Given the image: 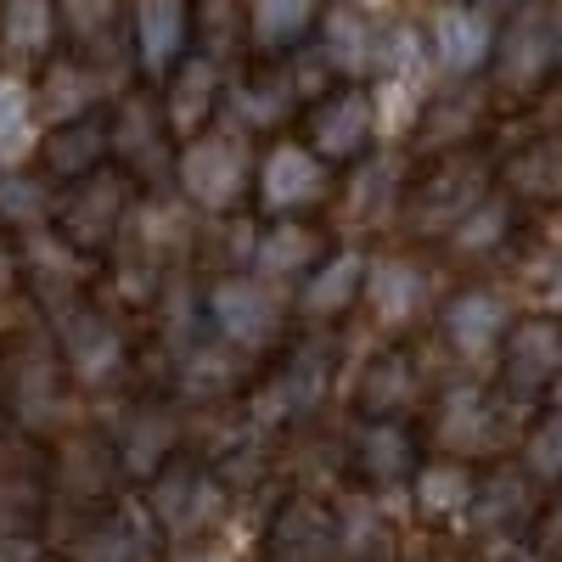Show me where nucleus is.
Returning <instances> with one entry per match:
<instances>
[{
    "instance_id": "33",
    "label": "nucleus",
    "mask_w": 562,
    "mask_h": 562,
    "mask_svg": "<svg viewBox=\"0 0 562 562\" xmlns=\"http://www.w3.org/2000/svg\"><path fill=\"white\" fill-rule=\"evenodd\" d=\"M473 490H479V467L456 456H422V467L411 473V501L428 524H467Z\"/></svg>"
},
{
    "instance_id": "1",
    "label": "nucleus",
    "mask_w": 562,
    "mask_h": 562,
    "mask_svg": "<svg viewBox=\"0 0 562 562\" xmlns=\"http://www.w3.org/2000/svg\"><path fill=\"white\" fill-rule=\"evenodd\" d=\"M490 97L506 108H529L562 79V12L546 0L518 7L490 45Z\"/></svg>"
},
{
    "instance_id": "2",
    "label": "nucleus",
    "mask_w": 562,
    "mask_h": 562,
    "mask_svg": "<svg viewBox=\"0 0 562 562\" xmlns=\"http://www.w3.org/2000/svg\"><path fill=\"white\" fill-rule=\"evenodd\" d=\"M495 192V158L479 147H450V153H434L405 186H400V220L416 237H445V231L473 214L484 198Z\"/></svg>"
},
{
    "instance_id": "9",
    "label": "nucleus",
    "mask_w": 562,
    "mask_h": 562,
    "mask_svg": "<svg viewBox=\"0 0 562 562\" xmlns=\"http://www.w3.org/2000/svg\"><path fill=\"white\" fill-rule=\"evenodd\" d=\"M52 344L63 355V371L68 383H85V389H108L130 371V333L119 326L113 310H102L90 293H79L74 304L52 310Z\"/></svg>"
},
{
    "instance_id": "3",
    "label": "nucleus",
    "mask_w": 562,
    "mask_h": 562,
    "mask_svg": "<svg viewBox=\"0 0 562 562\" xmlns=\"http://www.w3.org/2000/svg\"><path fill=\"white\" fill-rule=\"evenodd\" d=\"M333 371H338V338L333 333H304L281 344V360L265 371V378L248 389V416L259 428H281L293 416H310L326 389H333Z\"/></svg>"
},
{
    "instance_id": "4",
    "label": "nucleus",
    "mask_w": 562,
    "mask_h": 562,
    "mask_svg": "<svg viewBox=\"0 0 562 562\" xmlns=\"http://www.w3.org/2000/svg\"><path fill=\"white\" fill-rule=\"evenodd\" d=\"M0 411L18 422L23 439H45L68 411V371L52 333H23L0 360Z\"/></svg>"
},
{
    "instance_id": "6",
    "label": "nucleus",
    "mask_w": 562,
    "mask_h": 562,
    "mask_svg": "<svg viewBox=\"0 0 562 562\" xmlns=\"http://www.w3.org/2000/svg\"><path fill=\"white\" fill-rule=\"evenodd\" d=\"M524 411L501 400L495 389H479V383H456L439 394L434 405V422H428V439L439 445V456H456V461H490L501 456L506 445H518L524 434Z\"/></svg>"
},
{
    "instance_id": "7",
    "label": "nucleus",
    "mask_w": 562,
    "mask_h": 562,
    "mask_svg": "<svg viewBox=\"0 0 562 562\" xmlns=\"http://www.w3.org/2000/svg\"><path fill=\"white\" fill-rule=\"evenodd\" d=\"M495 394L512 405H562V315H518L495 349Z\"/></svg>"
},
{
    "instance_id": "21",
    "label": "nucleus",
    "mask_w": 562,
    "mask_h": 562,
    "mask_svg": "<svg viewBox=\"0 0 562 562\" xmlns=\"http://www.w3.org/2000/svg\"><path fill=\"white\" fill-rule=\"evenodd\" d=\"M164 535L147 506H102L74 540L68 562H158Z\"/></svg>"
},
{
    "instance_id": "38",
    "label": "nucleus",
    "mask_w": 562,
    "mask_h": 562,
    "mask_svg": "<svg viewBox=\"0 0 562 562\" xmlns=\"http://www.w3.org/2000/svg\"><path fill=\"white\" fill-rule=\"evenodd\" d=\"M192 52L231 68L248 52V7L243 0H192Z\"/></svg>"
},
{
    "instance_id": "25",
    "label": "nucleus",
    "mask_w": 562,
    "mask_h": 562,
    "mask_svg": "<svg viewBox=\"0 0 562 562\" xmlns=\"http://www.w3.org/2000/svg\"><path fill=\"white\" fill-rule=\"evenodd\" d=\"M428 45H434V63L450 79H473L490 68V45H495V23L490 12L467 7V0H445L428 23Z\"/></svg>"
},
{
    "instance_id": "27",
    "label": "nucleus",
    "mask_w": 562,
    "mask_h": 562,
    "mask_svg": "<svg viewBox=\"0 0 562 562\" xmlns=\"http://www.w3.org/2000/svg\"><path fill=\"white\" fill-rule=\"evenodd\" d=\"M360 304L378 315L389 333H400V326H411L422 310H428V270H422L416 259H405V254L366 259V293H360Z\"/></svg>"
},
{
    "instance_id": "34",
    "label": "nucleus",
    "mask_w": 562,
    "mask_h": 562,
    "mask_svg": "<svg viewBox=\"0 0 562 562\" xmlns=\"http://www.w3.org/2000/svg\"><path fill=\"white\" fill-rule=\"evenodd\" d=\"M338 551V512L321 501H288L270 524V562H326Z\"/></svg>"
},
{
    "instance_id": "32",
    "label": "nucleus",
    "mask_w": 562,
    "mask_h": 562,
    "mask_svg": "<svg viewBox=\"0 0 562 562\" xmlns=\"http://www.w3.org/2000/svg\"><path fill=\"white\" fill-rule=\"evenodd\" d=\"M518 225H524L518 198H512L506 186H495V192H490L473 214H461V220L445 231V248H450V259L484 265V259H495V254H506V248H512V237H518Z\"/></svg>"
},
{
    "instance_id": "39",
    "label": "nucleus",
    "mask_w": 562,
    "mask_h": 562,
    "mask_svg": "<svg viewBox=\"0 0 562 562\" xmlns=\"http://www.w3.org/2000/svg\"><path fill=\"white\" fill-rule=\"evenodd\" d=\"M52 501V484H45V467L29 461H0V535H29L40 524V506Z\"/></svg>"
},
{
    "instance_id": "16",
    "label": "nucleus",
    "mask_w": 562,
    "mask_h": 562,
    "mask_svg": "<svg viewBox=\"0 0 562 562\" xmlns=\"http://www.w3.org/2000/svg\"><path fill=\"white\" fill-rule=\"evenodd\" d=\"M220 113H225L231 130H243V135H270L288 119H299L304 102H299L288 57H254L237 79L225 74V108Z\"/></svg>"
},
{
    "instance_id": "47",
    "label": "nucleus",
    "mask_w": 562,
    "mask_h": 562,
    "mask_svg": "<svg viewBox=\"0 0 562 562\" xmlns=\"http://www.w3.org/2000/svg\"><path fill=\"white\" fill-rule=\"evenodd\" d=\"M349 562H394V557H349Z\"/></svg>"
},
{
    "instance_id": "35",
    "label": "nucleus",
    "mask_w": 562,
    "mask_h": 562,
    "mask_svg": "<svg viewBox=\"0 0 562 562\" xmlns=\"http://www.w3.org/2000/svg\"><path fill=\"white\" fill-rule=\"evenodd\" d=\"M180 434H186V422L175 416V405L164 400H147V405H135L130 422L119 428L113 450H119V467H135V473H158V467L180 450Z\"/></svg>"
},
{
    "instance_id": "13",
    "label": "nucleus",
    "mask_w": 562,
    "mask_h": 562,
    "mask_svg": "<svg viewBox=\"0 0 562 562\" xmlns=\"http://www.w3.org/2000/svg\"><path fill=\"white\" fill-rule=\"evenodd\" d=\"M254 209L265 220H304L310 209H321L333 198V169H326L304 140L276 135L270 147L254 158Z\"/></svg>"
},
{
    "instance_id": "26",
    "label": "nucleus",
    "mask_w": 562,
    "mask_h": 562,
    "mask_svg": "<svg viewBox=\"0 0 562 562\" xmlns=\"http://www.w3.org/2000/svg\"><path fill=\"white\" fill-rule=\"evenodd\" d=\"M34 113L45 124H68V119H90L102 113V68L79 57V52H57L52 63L40 68V85H34Z\"/></svg>"
},
{
    "instance_id": "5",
    "label": "nucleus",
    "mask_w": 562,
    "mask_h": 562,
    "mask_svg": "<svg viewBox=\"0 0 562 562\" xmlns=\"http://www.w3.org/2000/svg\"><path fill=\"white\" fill-rule=\"evenodd\" d=\"M254 186V153L248 135L231 124H209L192 140L175 147V192L203 209V214H231Z\"/></svg>"
},
{
    "instance_id": "31",
    "label": "nucleus",
    "mask_w": 562,
    "mask_h": 562,
    "mask_svg": "<svg viewBox=\"0 0 562 562\" xmlns=\"http://www.w3.org/2000/svg\"><path fill=\"white\" fill-rule=\"evenodd\" d=\"M326 254H333V243H326V231L310 225V220H276L270 231H259V243L248 248L259 281H304Z\"/></svg>"
},
{
    "instance_id": "45",
    "label": "nucleus",
    "mask_w": 562,
    "mask_h": 562,
    "mask_svg": "<svg viewBox=\"0 0 562 562\" xmlns=\"http://www.w3.org/2000/svg\"><path fill=\"white\" fill-rule=\"evenodd\" d=\"M540 562H562V490L551 501V512H540Z\"/></svg>"
},
{
    "instance_id": "41",
    "label": "nucleus",
    "mask_w": 562,
    "mask_h": 562,
    "mask_svg": "<svg viewBox=\"0 0 562 562\" xmlns=\"http://www.w3.org/2000/svg\"><path fill=\"white\" fill-rule=\"evenodd\" d=\"M479 130H484V97H473V90H450V97L428 102V113H422V147L428 153L473 147Z\"/></svg>"
},
{
    "instance_id": "24",
    "label": "nucleus",
    "mask_w": 562,
    "mask_h": 562,
    "mask_svg": "<svg viewBox=\"0 0 562 562\" xmlns=\"http://www.w3.org/2000/svg\"><path fill=\"white\" fill-rule=\"evenodd\" d=\"M113 479H119V450H113V439H97V434H68L57 445V456L45 461V484L79 506L108 501Z\"/></svg>"
},
{
    "instance_id": "12",
    "label": "nucleus",
    "mask_w": 562,
    "mask_h": 562,
    "mask_svg": "<svg viewBox=\"0 0 562 562\" xmlns=\"http://www.w3.org/2000/svg\"><path fill=\"white\" fill-rule=\"evenodd\" d=\"M299 140L326 169H349L378 147V102L366 85H333L299 113Z\"/></svg>"
},
{
    "instance_id": "11",
    "label": "nucleus",
    "mask_w": 562,
    "mask_h": 562,
    "mask_svg": "<svg viewBox=\"0 0 562 562\" xmlns=\"http://www.w3.org/2000/svg\"><path fill=\"white\" fill-rule=\"evenodd\" d=\"M225 506H231V490L225 479L214 473V467L203 456H186L175 450L158 473H153V490H147V512H153V524L158 535H203L225 518Z\"/></svg>"
},
{
    "instance_id": "28",
    "label": "nucleus",
    "mask_w": 562,
    "mask_h": 562,
    "mask_svg": "<svg viewBox=\"0 0 562 562\" xmlns=\"http://www.w3.org/2000/svg\"><path fill=\"white\" fill-rule=\"evenodd\" d=\"M102 164H113L108 113L52 124V130H45V140H40V175L52 180V186H74V180H85V175H97Z\"/></svg>"
},
{
    "instance_id": "10",
    "label": "nucleus",
    "mask_w": 562,
    "mask_h": 562,
    "mask_svg": "<svg viewBox=\"0 0 562 562\" xmlns=\"http://www.w3.org/2000/svg\"><path fill=\"white\" fill-rule=\"evenodd\" d=\"M203 326L214 333V344H225L231 355H265L288 333V310H281L276 288L248 270L209 281L203 293Z\"/></svg>"
},
{
    "instance_id": "42",
    "label": "nucleus",
    "mask_w": 562,
    "mask_h": 562,
    "mask_svg": "<svg viewBox=\"0 0 562 562\" xmlns=\"http://www.w3.org/2000/svg\"><path fill=\"white\" fill-rule=\"evenodd\" d=\"M518 467L535 490H562V405H546L518 434Z\"/></svg>"
},
{
    "instance_id": "15",
    "label": "nucleus",
    "mask_w": 562,
    "mask_h": 562,
    "mask_svg": "<svg viewBox=\"0 0 562 562\" xmlns=\"http://www.w3.org/2000/svg\"><path fill=\"white\" fill-rule=\"evenodd\" d=\"M546 490L529 484V473L518 461H501V467H479V490H473V506H467V524L484 540H501V546H518L524 535L540 529V501Z\"/></svg>"
},
{
    "instance_id": "30",
    "label": "nucleus",
    "mask_w": 562,
    "mask_h": 562,
    "mask_svg": "<svg viewBox=\"0 0 562 562\" xmlns=\"http://www.w3.org/2000/svg\"><path fill=\"white\" fill-rule=\"evenodd\" d=\"M360 293H366V254L360 248H333L299 281V315L333 326L360 304Z\"/></svg>"
},
{
    "instance_id": "40",
    "label": "nucleus",
    "mask_w": 562,
    "mask_h": 562,
    "mask_svg": "<svg viewBox=\"0 0 562 562\" xmlns=\"http://www.w3.org/2000/svg\"><path fill=\"white\" fill-rule=\"evenodd\" d=\"M63 40H74L79 57H108L124 34V0H57Z\"/></svg>"
},
{
    "instance_id": "19",
    "label": "nucleus",
    "mask_w": 562,
    "mask_h": 562,
    "mask_svg": "<svg viewBox=\"0 0 562 562\" xmlns=\"http://www.w3.org/2000/svg\"><path fill=\"white\" fill-rule=\"evenodd\" d=\"M310 45L321 52V63L333 68L338 85H366V74H378V52H383V23H371V12L360 0H333L321 18Z\"/></svg>"
},
{
    "instance_id": "18",
    "label": "nucleus",
    "mask_w": 562,
    "mask_h": 562,
    "mask_svg": "<svg viewBox=\"0 0 562 562\" xmlns=\"http://www.w3.org/2000/svg\"><path fill=\"white\" fill-rule=\"evenodd\" d=\"M124 29L135 74L147 85H164L169 68L192 52V0H130Z\"/></svg>"
},
{
    "instance_id": "23",
    "label": "nucleus",
    "mask_w": 562,
    "mask_h": 562,
    "mask_svg": "<svg viewBox=\"0 0 562 562\" xmlns=\"http://www.w3.org/2000/svg\"><path fill=\"white\" fill-rule=\"evenodd\" d=\"M422 400V366H416V349L411 344H383L360 366L355 378V416L371 422V416H411V405Z\"/></svg>"
},
{
    "instance_id": "43",
    "label": "nucleus",
    "mask_w": 562,
    "mask_h": 562,
    "mask_svg": "<svg viewBox=\"0 0 562 562\" xmlns=\"http://www.w3.org/2000/svg\"><path fill=\"white\" fill-rule=\"evenodd\" d=\"M180 394H192V400H220L231 394L243 378H237V355H231L225 344H186L180 349Z\"/></svg>"
},
{
    "instance_id": "29",
    "label": "nucleus",
    "mask_w": 562,
    "mask_h": 562,
    "mask_svg": "<svg viewBox=\"0 0 562 562\" xmlns=\"http://www.w3.org/2000/svg\"><path fill=\"white\" fill-rule=\"evenodd\" d=\"M57 52H63L57 0H0V63L45 68Z\"/></svg>"
},
{
    "instance_id": "20",
    "label": "nucleus",
    "mask_w": 562,
    "mask_h": 562,
    "mask_svg": "<svg viewBox=\"0 0 562 562\" xmlns=\"http://www.w3.org/2000/svg\"><path fill=\"white\" fill-rule=\"evenodd\" d=\"M158 108H164V124H169L175 140H192L198 130L220 124V108H225V68L209 63V57H198V52H186V57L169 68L164 90H158Z\"/></svg>"
},
{
    "instance_id": "44",
    "label": "nucleus",
    "mask_w": 562,
    "mask_h": 562,
    "mask_svg": "<svg viewBox=\"0 0 562 562\" xmlns=\"http://www.w3.org/2000/svg\"><path fill=\"white\" fill-rule=\"evenodd\" d=\"M29 124H34L29 90L12 85V79H0V153H18L23 140H29Z\"/></svg>"
},
{
    "instance_id": "36",
    "label": "nucleus",
    "mask_w": 562,
    "mask_h": 562,
    "mask_svg": "<svg viewBox=\"0 0 562 562\" xmlns=\"http://www.w3.org/2000/svg\"><path fill=\"white\" fill-rule=\"evenodd\" d=\"M321 0H248V52L288 57L315 34Z\"/></svg>"
},
{
    "instance_id": "46",
    "label": "nucleus",
    "mask_w": 562,
    "mask_h": 562,
    "mask_svg": "<svg viewBox=\"0 0 562 562\" xmlns=\"http://www.w3.org/2000/svg\"><path fill=\"white\" fill-rule=\"evenodd\" d=\"M18 281H23V270H18V248H12V237H0V299H7Z\"/></svg>"
},
{
    "instance_id": "17",
    "label": "nucleus",
    "mask_w": 562,
    "mask_h": 562,
    "mask_svg": "<svg viewBox=\"0 0 562 562\" xmlns=\"http://www.w3.org/2000/svg\"><path fill=\"white\" fill-rule=\"evenodd\" d=\"M344 461H349L355 484H366V490L411 484V473L422 467V428H416L411 416H371V422H355L349 445H344Z\"/></svg>"
},
{
    "instance_id": "22",
    "label": "nucleus",
    "mask_w": 562,
    "mask_h": 562,
    "mask_svg": "<svg viewBox=\"0 0 562 562\" xmlns=\"http://www.w3.org/2000/svg\"><path fill=\"white\" fill-rule=\"evenodd\" d=\"M506 326H512V310L495 288H456L445 304H439V338L450 344V355L461 360H484L501 349L506 338Z\"/></svg>"
},
{
    "instance_id": "37",
    "label": "nucleus",
    "mask_w": 562,
    "mask_h": 562,
    "mask_svg": "<svg viewBox=\"0 0 562 562\" xmlns=\"http://www.w3.org/2000/svg\"><path fill=\"white\" fill-rule=\"evenodd\" d=\"M57 209V186L40 169H0V237H34L52 225Z\"/></svg>"
},
{
    "instance_id": "14",
    "label": "nucleus",
    "mask_w": 562,
    "mask_h": 562,
    "mask_svg": "<svg viewBox=\"0 0 562 562\" xmlns=\"http://www.w3.org/2000/svg\"><path fill=\"white\" fill-rule=\"evenodd\" d=\"M108 147H113V164L140 186V192H158L164 180H175V135L164 124L158 90H130V97L113 102Z\"/></svg>"
},
{
    "instance_id": "8",
    "label": "nucleus",
    "mask_w": 562,
    "mask_h": 562,
    "mask_svg": "<svg viewBox=\"0 0 562 562\" xmlns=\"http://www.w3.org/2000/svg\"><path fill=\"white\" fill-rule=\"evenodd\" d=\"M130 214H135V180H130L119 164H102L97 175L74 180L68 192L57 198L52 231H57V237H63L79 259H97V254H108V248L124 237Z\"/></svg>"
}]
</instances>
